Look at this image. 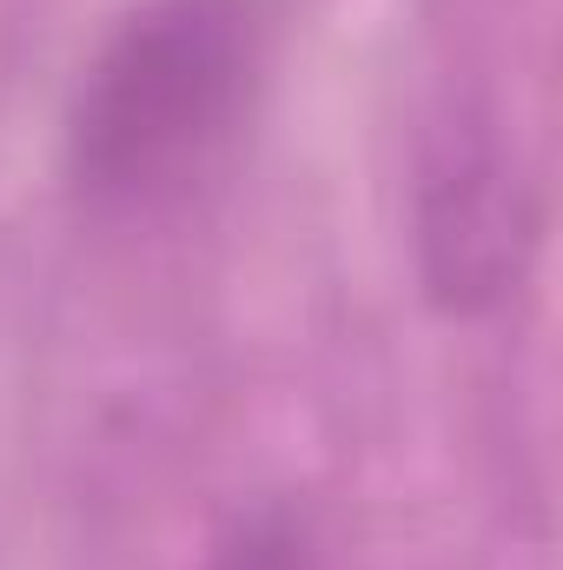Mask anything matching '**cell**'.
Listing matches in <instances>:
<instances>
[{
	"instance_id": "7a4b0ae2",
	"label": "cell",
	"mask_w": 563,
	"mask_h": 570,
	"mask_svg": "<svg viewBox=\"0 0 563 570\" xmlns=\"http://www.w3.org/2000/svg\"><path fill=\"white\" fill-rule=\"evenodd\" d=\"M418 246L424 279L451 312H484L504 292H517L531 253V199L484 134H451L444 153L424 166Z\"/></svg>"
},
{
	"instance_id": "6da1fadb",
	"label": "cell",
	"mask_w": 563,
	"mask_h": 570,
	"mask_svg": "<svg viewBox=\"0 0 563 570\" xmlns=\"http://www.w3.org/2000/svg\"><path fill=\"white\" fill-rule=\"evenodd\" d=\"M266 0H140L80 67L67 179L100 219L186 206L239 146L266 87Z\"/></svg>"
}]
</instances>
